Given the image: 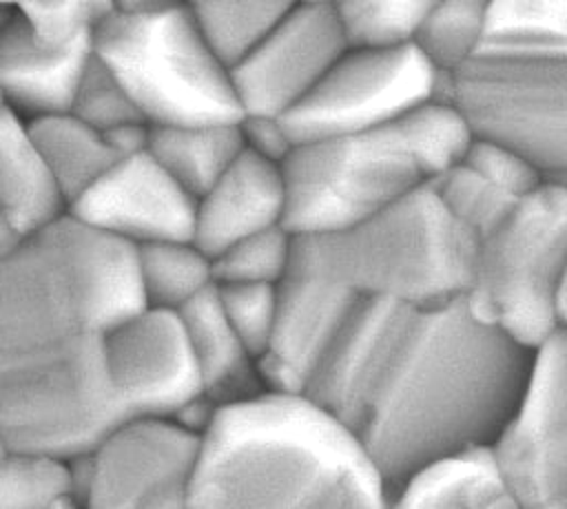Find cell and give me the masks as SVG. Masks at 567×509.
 <instances>
[{
    "instance_id": "cell-22",
    "label": "cell",
    "mask_w": 567,
    "mask_h": 509,
    "mask_svg": "<svg viewBox=\"0 0 567 509\" xmlns=\"http://www.w3.org/2000/svg\"><path fill=\"white\" fill-rule=\"evenodd\" d=\"M24 122L66 208L117 159L106 137L71 113Z\"/></svg>"
},
{
    "instance_id": "cell-4",
    "label": "cell",
    "mask_w": 567,
    "mask_h": 509,
    "mask_svg": "<svg viewBox=\"0 0 567 509\" xmlns=\"http://www.w3.org/2000/svg\"><path fill=\"white\" fill-rule=\"evenodd\" d=\"M470 135L432 100L377 128L295 144L281 164L284 228L292 237L346 230L454 166Z\"/></svg>"
},
{
    "instance_id": "cell-35",
    "label": "cell",
    "mask_w": 567,
    "mask_h": 509,
    "mask_svg": "<svg viewBox=\"0 0 567 509\" xmlns=\"http://www.w3.org/2000/svg\"><path fill=\"white\" fill-rule=\"evenodd\" d=\"M22 239L16 235V230L7 224V219L0 215V257L9 254Z\"/></svg>"
},
{
    "instance_id": "cell-20",
    "label": "cell",
    "mask_w": 567,
    "mask_h": 509,
    "mask_svg": "<svg viewBox=\"0 0 567 509\" xmlns=\"http://www.w3.org/2000/svg\"><path fill=\"white\" fill-rule=\"evenodd\" d=\"M385 509H520L496 478L487 447L436 463L390 491Z\"/></svg>"
},
{
    "instance_id": "cell-26",
    "label": "cell",
    "mask_w": 567,
    "mask_h": 509,
    "mask_svg": "<svg viewBox=\"0 0 567 509\" xmlns=\"http://www.w3.org/2000/svg\"><path fill=\"white\" fill-rule=\"evenodd\" d=\"M290 2H188L210 53L228 73L261 42Z\"/></svg>"
},
{
    "instance_id": "cell-10",
    "label": "cell",
    "mask_w": 567,
    "mask_h": 509,
    "mask_svg": "<svg viewBox=\"0 0 567 509\" xmlns=\"http://www.w3.org/2000/svg\"><path fill=\"white\" fill-rule=\"evenodd\" d=\"M197 447L177 418L120 420L73 460L80 509H186Z\"/></svg>"
},
{
    "instance_id": "cell-14",
    "label": "cell",
    "mask_w": 567,
    "mask_h": 509,
    "mask_svg": "<svg viewBox=\"0 0 567 509\" xmlns=\"http://www.w3.org/2000/svg\"><path fill=\"white\" fill-rule=\"evenodd\" d=\"M104 363L122 418H177L204 401L195 359L173 310L142 305L104 334Z\"/></svg>"
},
{
    "instance_id": "cell-31",
    "label": "cell",
    "mask_w": 567,
    "mask_h": 509,
    "mask_svg": "<svg viewBox=\"0 0 567 509\" xmlns=\"http://www.w3.org/2000/svg\"><path fill=\"white\" fill-rule=\"evenodd\" d=\"M66 113L102 135L128 124H146L124 86L95 55L84 66Z\"/></svg>"
},
{
    "instance_id": "cell-13",
    "label": "cell",
    "mask_w": 567,
    "mask_h": 509,
    "mask_svg": "<svg viewBox=\"0 0 567 509\" xmlns=\"http://www.w3.org/2000/svg\"><path fill=\"white\" fill-rule=\"evenodd\" d=\"M346 49L334 2H290L261 42L230 71L241 117H284Z\"/></svg>"
},
{
    "instance_id": "cell-33",
    "label": "cell",
    "mask_w": 567,
    "mask_h": 509,
    "mask_svg": "<svg viewBox=\"0 0 567 509\" xmlns=\"http://www.w3.org/2000/svg\"><path fill=\"white\" fill-rule=\"evenodd\" d=\"M458 162L516 199H523L549 181L527 157L483 139H470Z\"/></svg>"
},
{
    "instance_id": "cell-3",
    "label": "cell",
    "mask_w": 567,
    "mask_h": 509,
    "mask_svg": "<svg viewBox=\"0 0 567 509\" xmlns=\"http://www.w3.org/2000/svg\"><path fill=\"white\" fill-rule=\"evenodd\" d=\"M390 489L354 436L303 394L215 407L186 509H385Z\"/></svg>"
},
{
    "instance_id": "cell-27",
    "label": "cell",
    "mask_w": 567,
    "mask_h": 509,
    "mask_svg": "<svg viewBox=\"0 0 567 509\" xmlns=\"http://www.w3.org/2000/svg\"><path fill=\"white\" fill-rule=\"evenodd\" d=\"M485 2L447 0L427 4L412 46L436 75H450L476 53L483 35Z\"/></svg>"
},
{
    "instance_id": "cell-18",
    "label": "cell",
    "mask_w": 567,
    "mask_h": 509,
    "mask_svg": "<svg viewBox=\"0 0 567 509\" xmlns=\"http://www.w3.org/2000/svg\"><path fill=\"white\" fill-rule=\"evenodd\" d=\"M177 314L195 359L202 396L213 409L252 398L266 389L257 359L221 312L215 285L177 310Z\"/></svg>"
},
{
    "instance_id": "cell-19",
    "label": "cell",
    "mask_w": 567,
    "mask_h": 509,
    "mask_svg": "<svg viewBox=\"0 0 567 509\" xmlns=\"http://www.w3.org/2000/svg\"><path fill=\"white\" fill-rule=\"evenodd\" d=\"M66 212L27 122L13 111L0 115V215L20 239L33 237Z\"/></svg>"
},
{
    "instance_id": "cell-37",
    "label": "cell",
    "mask_w": 567,
    "mask_h": 509,
    "mask_svg": "<svg viewBox=\"0 0 567 509\" xmlns=\"http://www.w3.org/2000/svg\"><path fill=\"white\" fill-rule=\"evenodd\" d=\"M7 449H9V445H7V440H4V436H2V432H0V456H2Z\"/></svg>"
},
{
    "instance_id": "cell-15",
    "label": "cell",
    "mask_w": 567,
    "mask_h": 509,
    "mask_svg": "<svg viewBox=\"0 0 567 509\" xmlns=\"http://www.w3.org/2000/svg\"><path fill=\"white\" fill-rule=\"evenodd\" d=\"M66 212L131 248L190 241L195 199L146 153L115 159Z\"/></svg>"
},
{
    "instance_id": "cell-16",
    "label": "cell",
    "mask_w": 567,
    "mask_h": 509,
    "mask_svg": "<svg viewBox=\"0 0 567 509\" xmlns=\"http://www.w3.org/2000/svg\"><path fill=\"white\" fill-rule=\"evenodd\" d=\"M354 301L292 259L277 283L272 330L257 361L266 389L301 394Z\"/></svg>"
},
{
    "instance_id": "cell-23",
    "label": "cell",
    "mask_w": 567,
    "mask_h": 509,
    "mask_svg": "<svg viewBox=\"0 0 567 509\" xmlns=\"http://www.w3.org/2000/svg\"><path fill=\"white\" fill-rule=\"evenodd\" d=\"M144 305L182 310L213 288L210 259L193 241H159L135 248Z\"/></svg>"
},
{
    "instance_id": "cell-9",
    "label": "cell",
    "mask_w": 567,
    "mask_h": 509,
    "mask_svg": "<svg viewBox=\"0 0 567 509\" xmlns=\"http://www.w3.org/2000/svg\"><path fill=\"white\" fill-rule=\"evenodd\" d=\"M439 75L410 46L346 49L279 124L292 144L383 126L436 100Z\"/></svg>"
},
{
    "instance_id": "cell-1",
    "label": "cell",
    "mask_w": 567,
    "mask_h": 509,
    "mask_svg": "<svg viewBox=\"0 0 567 509\" xmlns=\"http://www.w3.org/2000/svg\"><path fill=\"white\" fill-rule=\"evenodd\" d=\"M534 352L481 323L465 299H357L303 396L361 445L385 487L485 449L512 414Z\"/></svg>"
},
{
    "instance_id": "cell-34",
    "label": "cell",
    "mask_w": 567,
    "mask_h": 509,
    "mask_svg": "<svg viewBox=\"0 0 567 509\" xmlns=\"http://www.w3.org/2000/svg\"><path fill=\"white\" fill-rule=\"evenodd\" d=\"M239 133L244 148L275 164H284L288 153L292 150V142L284 133L279 120L270 117H241Z\"/></svg>"
},
{
    "instance_id": "cell-28",
    "label": "cell",
    "mask_w": 567,
    "mask_h": 509,
    "mask_svg": "<svg viewBox=\"0 0 567 509\" xmlns=\"http://www.w3.org/2000/svg\"><path fill=\"white\" fill-rule=\"evenodd\" d=\"M427 4L430 0H346L334 2V11L348 49H399L412 44Z\"/></svg>"
},
{
    "instance_id": "cell-30",
    "label": "cell",
    "mask_w": 567,
    "mask_h": 509,
    "mask_svg": "<svg viewBox=\"0 0 567 509\" xmlns=\"http://www.w3.org/2000/svg\"><path fill=\"white\" fill-rule=\"evenodd\" d=\"M430 186L447 215L474 241L492 232L518 201L516 197L498 190L461 162L441 173Z\"/></svg>"
},
{
    "instance_id": "cell-36",
    "label": "cell",
    "mask_w": 567,
    "mask_h": 509,
    "mask_svg": "<svg viewBox=\"0 0 567 509\" xmlns=\"http://www.w3.org/2000/svg\"><path fill=\"white\" fill-rule=\"evenodd\" d=\"M4 111H9V108H7V102H4V93H2V86H0V115H2Z\"/></svg>"
},
{
    "instance_id": "cell-6",
    "label": "cell",
    "mask_w": 567,
    "mask_h": 509,
    "mask_svg": "<svg viewBox=\"0 0 567 509\" xmlns=\"http://www.w3.org/2000/svg\"><path fill=\"white\" fill-rule=\"evenodd\" d=\"M93 55L148 126L241 120L230 73L199 35L188 2H111L95 27Z\"/></svg>"
},
{
    "instance_id": "cell-12",
    "label": "cell",
    "mask_w": 567,
    "mask_h": 509,
    "mask_svg": "<svg viewBox=\"0 0 567 509\" xmlns=\"http://www.w3.org/2000/svg\"><path fill=\"white\" fill-rule=\"evenodd\" d=\"M487 454L520 509H567V332L534 352L529 378Z\"/></svg>"
},
{
    "instance_id": "cell-21",
    "label": "cell",
    "mask_w": 567,
    "mask_h": 509,
    "mask_svg": "<svg viewBox=\"0 0 567 509\" xmlns=\"http://www.w3.org/2000/svg\"><path fill=\"white\" fill-rule=\"evenodd\" d=\"M244 150L237 124L151 126L146 153L193 199L208 190Z\"/></svg>"
},
{
    "instance_id": "cell-32",
    "label": "cell",
    "mask_w": 567,
    "mask_h": 509,
    "mask_svg": "<svg viewBox=\"0 0 567 509\" xmlns=\"http://www.w3.org/2000/svg\"><path fill=\"white\" fill-rule=\"evenodd\" d=\"M224 316L259 361L275 321L277 285H215Z\"/></svg>"
},
{
    "instance_id": "cell-5",
    "label": "cell",
    "mask_w": 567,
    "mask_h": 509,
    "mask_svg": "<svg viewBox=\"0 0 567 509\" xmlns=\"http://www.w3.org/2000/svg\"><path fill=\"white\" fill-rule=\"evenodd\" d=\"M474 243L423 186L346 230L295 237L292 259L357 299L430 305L465 294Z\"/></svg>"
},
{
    "instance_id": "cell-7",
    "label": "cell",
    "mask_w": 567,
    "mask_h": 509,
    "mask_svg": "<svg viewBox=\"0 0 567 509\" xmlns=\"http://www.w3.org/2000/svg\"><path fill=\"white\" fill-rule=\"evenodd\" d=\"M567 181H545L474 243L465 305L527 352L567 332Z\"/></svg>"
},
{
    "instance_id": "cell-24",
    "label": "cell",
    "mask_w": 567,
    "mask_h": 509,
    "mask_svg": "<svg viewBox=\"0 0 567 509\" xmlns=\"http://www.w3.org/2000/svg\"><path fill=\"white\" fill-rule=\"evenodd\" d=\"M0 509H80L73 460L7 449L0 456Z\"/></svg>"
},
{
    "instance_id": "cell-2",
    "label": "cell",
    "mask_w": 567,
    "mask_h": 509,
    "mask_svg": "<svg viewBox=\"0 0 567 509\" xmlns=\"http://www.w3.org/2000/svg\"><path fill=\"white\" fill-rule=\"evenodd\" d=\"M144 305L135 248L69 212L0 257V432L75 460L122 418L104 334Z\"/></svg>"
},
{
    "instance_id": "cell-17",
    "label": "cell",
    "mask_w": 567,
    "mask_h": 509,
    "mask_svg": "<svg viewBox=\"0 0 567 509\" xmlns=\"http://www.w3.org/2000/svg\"><path fill=\"white\" fill-rule=\"evenodd\" d=\"M284 215L281 166L244 148L226 173L195 199L190 241L213 259L244 237L284 226Z\"/></svg>"
},
{
    "instance_id": "cell-25",
    "label": "cell",
    "mask_w": 567,
    "mask_h": 509,
    "mask_svg": "<svg viewBox=\"0 0 567 509\" xmlns=\"http://www.w3.org/2000/svg\"><path fill=\"white\" fill-rule=\"evenodd\" d=\"M478 46L512 51H567V4L563 0L485 2Z\"/></svg>"
},
{
    "instance_id": "cell-8",
    "label": "cell",
    "mask_w": 567,
    "mask_h": 509,
    "mask_svg": "<svg viewBox=\"0 0 567 509\" xmlns=\"http://www.w3.org/2000/svg\"><path fill=\"white\" fill-rule=\"evenodd\" d=\"M439 102L452 106L470 139L527 157L549 181L567 179V51L478 46L450 75Z\"/></svg>"
},
{
    "instance_id": "cell-29",
    "label": "cell",
    "mask_w": 567,
    "mask_h": 509,
    "mask_svg": "<svg viewBox=\"0 0 567 509\" xmlns=\"http://www.w3.org/2000/svg\"><path fill=\"white\" fill-rule=\"evenodd\" d=\"M295 237L275 226L244 237L210 259L215 285H277L292 261Z\"/></svg>"
},
{
    "instance_id": "cell-11",
    "label": "cell",
    "mask_w": 567,
    "mask_h": 509,
    "mask_svg": "<svg viewBox=\"0 0 567 509\" xmlns=\"http://www.w3.org/2000/svg\"><path fill=\"white\" fill-rule=\"evenodd\" d=\"M106 2H13L0 29V86L22 120L66 113Z\"/></svg>"
}]
</instances>
